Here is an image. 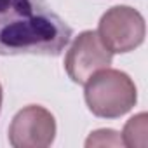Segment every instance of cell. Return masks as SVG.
I'll return each mask as SVG.
<instances>
[{
  "label": "cell",
  "instance_id": "obj_1",
  "mask_svg": "<svg viewBox=\"0 0 148 148\" xmlns=\"http://www.w3.org/2000/svg\"><path fill=\"white\" fill-rule=\"evenodd\" d=\"M71 28L45 0H0V56H59Z\"/></svg>",
  "mask_w": 148,
  "mask_h": 148
},
{
  "label": "cell",
  "instance_id": "obj_2",
  "mask_svg": "<svg viewBox=\"0 0 148 148\" xmlns=\"http://www.w3.org/2000/svg\"><path fill=\"white\" fill-rule=\"evenodd\" d=\"M84 98L99 119H119L131 112L138 101V91L127 73L113 68H103L84 84Z\"/></svg>",
  "mask_w": 148,
  "mask_h": 148
},
{
  "label": "cell",
  "instance_id": "obj_3",
  "mask_svg": "<svg viewBox=\"0 0 148 148\" xmlns=\"http://www.w3.org/2000/svg\"><path fill=\"white\" fill-rule=\"evenodd\" d=\"M146 26L139 11L129 5L108 9L98 26V35L110 52L124 54L139 47L145 40Z\"/></svg>",
  "mask_w": 148,
  "mask_h": 148
},
{
  "label": "cell",
  "instance_id": "obj_4",
  "mask_svg": "<svg viewBox=\"0 0 148 148\" xmlns=\"http://www.w3.org/2000/svg\"><path fill=\"white\" fill-rule=\"evenodd\" d=\"M113 52L101 42L98 32H82L64 56V70L75 84H86L96 71L112 64Z\"/></svg>",
  "mask_w": 148,
  "mask_h": 148
},
{
  "label": "cell",
  "instance_id": "obj_5",
  "mask_svg": "<svg viewBox=\"0 0 148 148\" xmlns=\"http://www.w3.org/2000/svg\"><path fill=\"white\" fill-rule=\"evenodd\" d=\"M54 138L56 119L40 105L25 106L9 125V143L14 148H47L54 143Z\"/></svg>",
  "mask_w": 148,
  "mask_h": 148
},
{
  "label": "cell",
  "instance_id": "obj_6",
  "mask_svg": "<svg viewBox=\"0 0 148 148\" xmlns=\"http://www.w3.org/2000/svg\"><path fill=\"white\" fill-rule=\"evenodd\" d=\"M148 134V117L146 113H138L127 120L122 131V143L131 148H145Z\"/></svg>",
  "mask_w": 148,
  "mask_h": 148
},
{
  "label": "cell",
  "instance_id": "obj_7",
  "mask_svg": "<svg viewBox=\"0 0 148 148\" xmlns=\"http://www.w3.org/2000/svg\"><path fill=\"white\" fill-rule=\"evenodd\" d=\"M120 145H124L122 138L113 129H98V131L91 132V136L86 141L87 148H91V146H120Z\"/></svg>",
  "mask_w": 148,
  "mask_h": 148
},
{
  "label": "cell",
  "instance_id": "obj_8",
  "mask_svg": "<svg viewBox=\"0 0 148 148\" xmlns=\"http://www.w3.org/2000/svg\"><path fill=\"white\" fill-rule=\"evenodd\" d=\"M0 110H2V86H0Z\"/></svg>",
  "mask_w": 148,
  "mask_h": 148
}]
</instances>
